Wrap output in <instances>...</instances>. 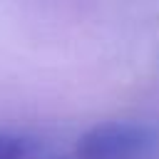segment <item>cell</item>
I'll return each instance as SVG.
<instances>
[{
    "mask_svg": "<svg viewBox=\"0 0 159 159\" xmlns=\"http://www.w3.org/2000/svg\"><path fill=\"white\" fill-rule=\"evenodd\" d=\"M152 147L147 127L134 122H102L84 132L75 154L92 159H142Z\"/></svg>",
    "mask_w": 159,
    "mask_h": 159,
    "instance_id": "6da1fadb",
    "label": "cell"
},
{
    "mask_svg": "<svg viewBox=\"0 0 159 159\" xmlns=\"http://www.w3.org/2000/svg\"><path fill=\"white\" fill-rule=\"evenodd\" d=\"M32 152V142L20 134L0 132V159H25Z\"/></svg>",
    "mask_w": 159,
    "mask_h": 159,
    "instance_id": "7a4b0ae2",
    "label": "cell"
},
{
    "mask_svg": "<svg viewBox=\"0 0 159 159\" xmlns=\"http://www.w3.org/2000/svg\"><path fill=\"white\" fill-rule=\"evenodd\" d=\"M70 159H92V157H82V154H75V157H70Z\"/></svg>",
    "mask_w": 159,
    "mask_h": 159,
    "instance_id": "3957f363",
    "label": "cell"
}]
</instances>
